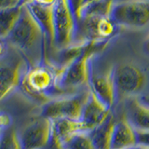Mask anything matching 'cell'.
<instances>
[{
  "label": "cell",
  "mask_w": 149,
  "mask_h": 149,
  "mask_svg": "<svg viewBox=\"0 0 149 149\" xmlns=\"http://www.w3.org/2000/svg\"><path fill=\"white\" fill-rule=\"evenodd\" d=\"M68 1L70 4V7H71L74 12V15L76 17V20L77 22V20L79 19V13H80V9L84 0H68Z\"/></svg>",
  "instance_id": "obj_23"
},
{
  "label": "cell",
  "mask_w": 149,
  "mask_h": 149,
  "mask_svg": "<svg viewBox=\"0 0 149 149\" xmlns=\"http://www.w3.org/2000/svg\"><path fill=\"white\" fill-rule=\"evenodd\" d=\"M113 77L118 97L132 99L141 94L147 84V76L142 67L132 63H123L113 68Z\"/></svg>",
  "instance_id": "obj_6"
},
{
  "label": "cell",
  "mask_w": 149,
  "mask_h": 149,
  "mask_svg": "<svg viewBox=\"0 0 149 149\" xmlns=\"http://www.w3.org/2000/svg\"><path fill=\"white\" fill-rule=\"evenodd\" d=\"M29 67L25 58L9 45L7 53L0 58V101L20 88Z\"/></svg>",
  "instance_id": "obj_4"
},
{
  "label": "cell",
  "mask_w": 149,
  "mask_h": 149,
  "mask_svg": "<svg viewBox=\"0 0 149 149\" xmlns=\"http://www.w3.org/2000/svg\"><path fill=\"white\" fill-rule=\"evenodd\" d=\"M116 122L113 115H111L104 124L90 132L95 149H110Z\"/></svg>",
  "instance_id": "obj_16"
},
{
  "label": "cell",
  "mask_w": 149,
  "mask_h": 149,
  "mask_svg": "<svg viewBox=\"0 0 149 149\" xmlns=\"http://www.w3.org/2000/svg\"><path fill=\"white\" fill-rule=\"evenodd\" d=\"M22 6L0 9V37L6 38L15 26Z\"/></svg>",
  "instance_id": "obj_17"
},
{
  "label": "cell",
  "mask_w": 149,
  "mask_h": 149,
  "mask_svg": "<svg viewBox=\"0 0 149 149\" xmlns=\"http://www.w3.org/2000/svg\"><path fill=\"white\" fill-rule=\"evenodd\" d=\"M111 108L106 106L91 90L80 116L84 132H90L100 127L111 116Z\"/></svg>",
  "instance_id": "obj_10"
},
{
  "label": "cell",
  "mask_w": 149,
  "mask_h": 149,
  "mask_svg": "<svg viewBox=\"0 0 149 149\" xmlns=\"http://www.w3.org/2000/svg\"><path fill=\"white\" fill-rule=\"evenodd\" d=\"M11 125V118L9 115L0 112V133L8 129Z\"/></svg>",
  "instance_id": "obj_22"
},
{
  "label": "cell",
  "mask_w": 149,
  "mask_h": 149,
  "mask_svg": "<svg viewBox=\"0 0 149 149\" xmlns=\"http://www.w3.org/2000/svg\"><path fill=\"white\" fill-rule=\"evenodd\" d=\"M137 144L149 148V132H140L136 130Z\"/></svg>",
  "instance_id": "obj_21"
},
{
  "label": "cell",
  "mask_w": 149,
  "mask_h": 149,
  "mask_svg": "<svg viewBox=\"0 0 149 149\" xmlns=\"http://www.w3.org/2000/svg\"><path fill=\"white\" fill-rule=\"evenodd\" d=\"M6 40L25 58L29 66L45 62V36L24 5L22 7L18 22Z\"/></svg>",
  "instance_id": "obj_1"
},
{
  "label": "cell",
  "mask_w": 149,
  "mask_h": 149,
  "mask_svg": "<svg viewBox=\"0 0 149 149\" xmlns=\"http://www.w3.org/2000/svg\"><path fill=\"white\" fill-rule=\"evenodd\" d=\"M115 3V0H96V1L88 4L81 8L79 19L81 16L85 15L110 17Z\"/></svg>",
  "instance_id": "obj_18"
},
{
  "label": "cell",
  "mask_w": 149,
  "mask_h": 149,
  "mask_svg": "<svg viewBox=\"0 0 149 149\" xmlns=\"http://www.w3.org/2000/svg\"><path fill=\"white\" fill-rule=\"evenodd\" d=\"M0 149H23L18 130L9 127L1 132Z\"/></svg>",
  "instance_id": "obj_19"
},
{
  "label": "cell",
  "mask_w": 149,
  "mask_h": 149,
  "mask_svg": "<svg viewBox=\"0 0 149 149\" xmlns=\"http://www.w3.org/2000/svg\"><path fill=\"white\" fill-rule=\"evenodd\" d=\"M30 1H32V0H20V4L22 6V5H25L26 3L30 2Z\"/></svg>",
  "instance_id": "obj_31"
},
{
  "label": "cell",
  "mask_w": 149,
  "mask_h": 149,
  "mask_svg": "<svg viewBox=\"0 0 149 149\" xmlns=\"http://www.w3.org/2000/svg\"><path fill=\"white\" fill-rule=\"evenodd\" d=\"M35 3L41 5V6H45V7H53L55 3L57 2V0H32Z\"/></svg>",
  "instance_id": "obj_26"
},
{
  "label": "cell",
  "mask_w": 149,
  "mask_h": 149,
  "mask_svg": "<svg viewBox=\"0 0 149 149\" xmlns=\"http://www.w3.org/2000/svg\"><path fill=\"white\" fill-rule=\"evenodd\" d=\"M138 100L140 101V102H142L143 104L149 107V96H144V97H142V98H139Z\"/></svg>",
  "instance_id": "obj_28"
},
{
  "label": "cell",
  "mask_w": 149,
  "mask_h": 149,
  "mask_svg": "<svg viewBox=\"0 0 149 149\" xmlns=\"http://www.w3.org/2000/svg\"><path fill=\"white\" fill-rule=\"evenodd\" d=\"M137 144L136 130L124 118L116 122L110 149H126Z\"/></svg>",
  "instance_id": "obj_14"
},
{
  "label": "cell",
  "mask_w": 149,
  "mask_h": 149,
  "mask_svg": "<svg viewBox=\"0 0 149 149\" xmlns=\"http://www.w3.org/2000/svg\"><path fill=\"white\" fill-rule=\"evenodd\" d=\"M8 49H9V44L8 43L6 38L0 37V58H2L7 53Z\"/></svg>",
  "instance_id": "obj_25"
},
{
  "label": "cell",
  "mask_w": 149,
  "mask_h": 149,
  "mask_svg": "<svg viewBox=\"0 0 149 149\" xmlns=\"http://www.w3.org/2000/svg\"><path fill=\"white\" fill-rule=\"evenodd\" d=\"M22 6L20 0H0V9Z\"/></svg>",
  "instance_id": "obj_24"
},
{
  "label": "cell",
  "mask_w": 149,
  "mask_h": 149,
  "mask_svg": "<svg viewBox=\"0 0 149 149\" xmlns=\"http://www.w3.org/2000/svg\"><path fill=\"white\" fill-rule=\"evenodd\" d=\"M94 1H96V0H84V2H83V4H82L81 8H82L83 7L87 6V5H88V4H91V3H92V2H94ZM80 10H81V9H80ZM79 14H80V13H79Z\"/></svg>",
  "instance_id": "obj_30"
},
{
  "label": "cell",
  "mask_w": 149,
  "mask_h": 149,
  "mask_svg": "<svg viewBox=\"0 0 149 149\" xmlns=\"http://www.w3.org/2000/svg\"><path fill=\"white\" fill-rule=\"evenodd\" d=\"M55 42L58 51L72 46L77 34V20L68 0H57L53 6Z\"/></svg>",
  "instance_id": "obj_8"
},
{
  "label": "cell",
  "mask_w": 149,
  "mask_h": 149,
  "mask_svg": "<svg viewBox=\"0 0 149 149\" xmlns=\"http://www.w3.org/2000/svg\"><path fill=\"white\" fill-rule=\"evenodd\" d=\"M24 6L29 10L32 17L36 22L43 32L48 48H54L55 31H54V14L53 7H45L30 1Z\"/></svg>",
  "instance_id": "obj_12"
},
{
  "label": "cell",
  "mask_w": 149,
  "mask_h": 149,
  "mask_svg": "<svg viewBox=\"0 0 149 149\" xmlns=\"http://www.w3.org/2000/svg\"><path fill=\"white\" fill-rule=\"evenodd\" d=\"M110 18L118 25L130 29L149 27V0H127L115 3Z\"/></svg>",
  "instance_id": "obj_7"
},
{
  "label": "cell",
  "mask_w": 149,
  "mask_h": 149,
  "mask_svg": "<svg viewBox=\"0 0 149 149\" xmlns=\"http://www.w3.org/2000/svg\"><path fill=\"white\" fill-rule=\"evenodd\" d=\"M19 133L23 149H47L52 137V120L40 116Z\"/></svg>",
  "instance_id": "obj_9"
},
{
  "label": "cell",
  "mask_w": 149,
  "mask_h": 149,
  "mask_svg": "<svg viewBox=\"0 0 149 149\" xmlns=\"http://www.w3.org/2000/svg\"><path fill=\"white\" fill-rule=\"evenodd\" d=\"M102 43L87 44L83 52L62 68L59 77V88L63 95L74 94L90 88L91 61L95 48Z\"/></svg>",
  "instance_id": "obj_3"
},
{
  "label": "cell",
  "mask_w": 149,
  "mask_h": 149,
  "mask_svg": "<svg viewBox=\"0 0 149 149\" xmlns=\"http://www.w3.org/2000/svg\"><path fill=\"white\" fill-rule=\"evenodd\" d=\"M62 68L45 62L30 66L27 70L20 88L35 100L43 101V104L56 97L63 96L59 88V77Z\"/></svg>",
  "instance_id": "obj_2"
},
{
  "label": "cell",
  "mask_w": 149,
  "mask_h": 149,
  "mask_svg": "<svg viewBox=\"0 0 149 149\" xmlns=\"http://www.w3.org/2000/svg\"><path fill=\"white\" fill-rule=\"evenodd\" d=\"M122 1H127V0H115V2H116V3H118V2H122Z\"/></svg>",
  "instance_id": "obj_32"
},
{
  "label": "cell",
  "mask_w": 149,
  "mask_h": 149,
  "mask_svg": "<svg viewBox=\"0 0 149 149\" xmlns=\"http://www.w3.org/2000/svg\"><path fill=\"white\" fill-rule=\"evenodd\" d=\"M130 124L140 132H149V107L137 98H132L127 104V118Z\"/></svg>",
  "instance_id": "obj_15"
},
{
  "label": "cell",
  "mask_w": 149,
  "mask_h": 149,
  "mask_svg": "<svg viewBox=\"0 0 149 149\" xmlns=\"http://www.w3.org/2000/svg\"><path fill=\"white\" fill-rule=\"evenodd\" d=\"M146 149H149V148H146Z\"/></svg>",
  "instance_id": "obj_33"
},
{
  "label": "cell",
  "mask_w": 149,
  "mask_h": 149,
  "mask_svg": "<svg viewBox=\"0 0 149 149\" xmlns=\"http://www.w3.org/2000/svg\"><path fill=\"white\" fill-rule=\"evenodd\" d=\"M126 149H146V147L140 146V144H136V146H130L129 148H126Z\"/></svg>",
  "instance_id": "obj_29"
},
{
  "label": "cell",
  "mask_w": 149,
  "mask_h": 149,
  "mask_svg": "<svg viewBox=\"0 0 149 149\" xmlns=\"http://www.w3.org/2000/svg\"><path fill=\"white\" fill-rule=\"evenodd\" d=\"M90 90L101 102L112 108L116 100V91L113 77V68L107 72L96 74L91 71Z\"/></svg>",
  "instance_id": "obj_11"
},
{
  "label": "cell",
  "mask_w": 149,
  "mask_h": 149,
  "mask_svg": "<svg viewBox=\"0 0 149 149\" xmlns=\"http://www.w3.org/2000/svg\"><path fill=\"white\" fill-rule=\"evenodd\" d=\"M88 92L90 88L74 94L53 98L42 104L40 116L50 120L60 118L79 120Z\"/></svg>",
  "instance_id": "obj_5"
},
{
  "label": "cell",
  "mask_w": 149,
  "mask_h": 149,
  "mask_svg": "<svg viewBox=\"0 0 149 149\" xmlns=\"http://www.w3.org/2000/svg\"><path fill=\"white\" fill-rule=\"evenodd\" d=\"M80 132H84L80 120L69 118L52 120V137L48 148L63 149L65 144Z\"/></svg>",
  "instance_id": "obj_13"
},
{
  "label": "cell",
  "mask_w": 149,
  "mask_h": 149,
  "mask_svg": "<svg viewBox=\"0 0 149 149\" xmlns=\"http://www.w3.org/2000/svg\"><path fill=\"white\" fill-rule=\"evenodd\" d=\"M143 50L148 56H149V36H147V38L146 39L143 43Z\"/></svg>",
  "instance_id": "obj_27"
},
{
  "label": "cell",
  "mask_w": 149,
  "mask_h": 149,
  "mask_svg": "<svg viewBox=\"0 0 149 149\" xmlns=\"http://www.w3.org/2000/svg\"><path fill=\"white\" fill-rule=\"evenodd\" d=\"M63 149H95V146L90 132H80L65 144Z\"/></svg>",
  "instance_id": "obj_20"
}]
</instances>
